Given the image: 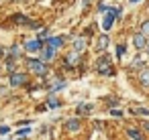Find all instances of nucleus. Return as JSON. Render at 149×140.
I'll return each mask as SVG.
<instances>
[{
	"label": "nucleus",
	"mask_w": 149,
	"mask_h": 140,
	"mask_svg": "<svg viewBox=\"0 0 149 140\" xmlns=\"http://www.w3.org/2000/svg\"><path fill=\"white\" fill-rule=\"evenodd\" d=\"M110 114H112V116H123V112H120V110H110Z\"/></svg>",
	"instance_id": "obj_20"
},
{
	"label": "nucleus",
	"mask_w": 149,
	"mask_h": 140,
	"mask_svg": "<svg viewBox=\"0 0 149 140\" xmlns=\"http://www.w3.org/2000/svg\"><path fill=\"white\" fill-rule=\"evenodd\" d=\"M25 49H27L29 53H35V51H41V49H43V41H41V39H35V41H27V45H25Z\"/></svg>",
	"instance_id": "obj_4"
},
{
	"label": "nucleus",
	"mask_w": 149,
	"mask_h": 140,
	"mask_svg": "<svg viewBox=\"0 0 149 140\" xmlns=\"http://www.w3.org/2000/svg\"><path fill=\"white\" fill-rule=\"evenodd\" d=\"M125 51H127V47H125V45H118V47H116V57H123Z\"/></svg>",
	"instance_id": "obj_18"
},
{
	"label": "nucleus",
	"mask_w": 149,
	"mask_h": 140,
	"mask_svg": "<svg viewBox=\"0 0 149 140\" xmlns=\"http://www.w3.org/2000/svg\"><path fill=\"white\" fill-rule=\"evenodd\" d=\"M118 16H120V10H118V8H114V6H112V8H106V16H104V21H102V29L108 31V29L112 27V23H114Z\"/></svg>",
	"instance_id": "obj_1"
},
{
	"label": "nucleus",
	"mask_w": 149,
	"mask_h": 140,
	"mask_svg": "<svg viewBox=\"0 0 149 140\" xmlns=\"http://www.w3.org/2000/svg\"><path fill=\"white\" fill-rule=\"evenodd\" d=\"M139 81H141V85L149 87V67H145V69L139 73Z\"/></svg>",
	"instance_id": "obj_8"
},
{
	"label": "nucleus",
	"mask_w": 149,
	"mask_h": 140,
	"mask_svg": "<svg viewBox=\"0 0 149 140\" xmlns=\"http://www.w3.org/2000/svg\"><path fill=\"white\" fill-rule=\"evenodd\" d=\"M96 69H98V73H102V75H114V69H112V65H110V57H106V55L98 59Z\"/></svg>",
	"instance_id": "obj_2"
},
{
	"label": "nucleus",
	"mask_w": 149,
	"mask_h": 140,
	"mask_svg": "<svg viewBox=\"0 0 149 140\" xmlns=\"http://www.w3.org/2000/svg\"><path fill=\"white\" fill-rule=\"evenodd\" d=\"M0 53H2V51H0Z\"/></svg>",
	"instance_id": "obj_23"
},
{
	"label": "nucleus",
	"mask_w": 149,
	"mask_h": 140,
	"mask_svg": "<svg viewBox=\"0 0 149 140\" xmlns=\"http://www.w3.org/2000/svg\"><path fill=\"white\" fill-rule=\"evenodd\" d=\"M29 69L35 71L37 75H47V65L41 59H29Z\"/></svg>",
	"instance_id": "obj_3"
},
{
	"label": "nucleus",
	"mask_w": 149,
	"mask_h": 140,
	"mask_svg": "<svg viewBox=\"0 0 149 140\" xmlns=\"http://www.w3.org/2000/svg\"><path fill=\"white\" fill-rule=\"evenodd\" d=\"M41 51H43V61H49V59L53 57V53H55V49H53V47H49V45H47V47L43 45V49H41Z\"/></svg>",
	"instance_id": "obj_9"
},
{
	"label": "nucleus",
	"mask_w": 149,
	"mask_h": 140,
	"mask_svg": "<svg viewBox=\"0 0 149 140\" xmlns=\"http://www.w3.org/2000/svg\"><path fill=\"white\" fill-rule=\"evenodd\" d=\"M141 33H143L145 37H149V21H145V23L141 25Z\"/></svg>",
	"instance_id": "obj_17"
},
{
	"label": "nucleus",
	"mask_w": 149,
	"mask_h": 140,
	"mask_svg": "<svg viewBox=\"0 0 149 140\" xmlns=\"http://www.w3.org/2000/svg\"><path fill=\"white\" fill-rule=\"evenodd\" d=\"M133 45H135V49H145V45H147V37H145L143 33L135 35V37H133Z\"/></svg>",
	"instance_id": "obj_5"
},
{
	"label": "nucleus",
	"mask_w": 149,
	"mask_h": 140,
	"mask_svg": "<svg viewBox=\"0 0 149 140\" xmlns=\"http://www.w3.org/2000/svg\"><path fill=\"white\" fill-rule=\"evenodd\" d=\"M106 47H108V37L102 35V37L98 39V49H106Z\"/></svg>",
	"instance_id": "obj_14"
},
{
	"label": "nucleus",
	"mask_w": 149,
	"mask_h": 140,
	"mask_svg": "<svg viewBox=\"0 0 149 140\" xmlns=\"http://www.w3.org/2000/svg\"><path fill=\"white\" fill-rule=\"evenodd\" d=\"M127 134H129L133 140H143V134H141L139 130H133V128H129V130H127Z\"/></svg>",
	"instance_id": "obj_13"
},
{
	"label": "nucleus",
	"mask_w": 149,
	"mask_h": 140,
	"mask_svg": "<svg viewBox=\"0 0 149 140\" xmlns=\"http://www.w3.org/2000/svg\"><path fill=\"white\" fill-rule=\"evenodd\" d=\"M25 81H27V75H25V73H13V75H10V85H15V87L23 85Z\"/></svg>",
	"instance_id": "obj_6"
},
{
	"label": "nucleus",
	"mask_w": 149,
	"mask_h": 140,
	"mask_svg": "<svg viewBox=\"0 0 149 140\" xmlns=\"http://www.w3.org/2000/svg\"><path fill=\"white\" fill-rule=\"evenodd\" d=\"M47 106H49V108H57V106H59V102H57L53 95H49V100H47Z\"/></svg>",
	"instance_id": "obj_15"
},
{
	"label": "nucleus",
	"mask_w": 149,
	"mask_h": 140,
	"mask_svg": "<svg viewBox=\"0 0 149 140\" xmlns=\"http://www.w3.org/2000/svg\"><path fill=\"white\" fill-rule=\"evenodd\" d=\"M8 130H10V128H8V126H0V134H6V132H8Z\"/></svg>",
	"instance_id": "obj_19"
},
{
	"label": "nucleus",
	"mask_w": 149,
	"mask_h": 140,
	"mask_svg": "<svg viewBox=\"0 0 149 140\" xmlns=\"http://www.w3.org/2000/svg\"><path fill=\"white\" fill-rule=\"evenodd\" d=\"M45 45H49V47H53V49H59V47L63 45V37H51V39H47Z\"/></svg>",
	"instance_id": "obj_7"
},
{
	"label": "nucleus",
	"mask_w": 149,
	"mask_h": 140,
	"mask_svg": "<svg viewBox=\"0 0 149 140\" xmlns=\"http://www.w3.org/2000/svg\"><path fill=\"white\" fill-rule=\"evenodd\" d=\"M90 110H92V104H80L78 106V114H90Z\"/></svg>",
	"instance_id": "obj_12"
},
{
	"label": "nucleus",
	"mask_w": 149,
	"mask_h": 140,
	"mask_svg": "<svg viewBox=\"0 0 149 140\" xmlns=\"http://www.w3.org/2000/svg\"><path fill=\"white\" fill-rule=\"evenodd\" d=\"M84 47H86V39H76V43H74V51H76V53H82Z\"/></svg>",
	"instance_id": "obj_10"
},
{
	"label": "nucleus",
	"mask_w": 149,
	"mask_h": 140,
	"mask_svg": "<svg viewBox=\"0 0 149 140\" xmlns=\"http://www.w3.org/2000/svg\"><path fill=\"white\" fill-rule=\"evenodd\" d=\"M143 126H145V130H149V122H145V124H143Z\"/></svg>",
	"instance_id": "obj_21"
},
{
	"label": "nucleus",
	"mask_w": 149,
	"mask_h": 140,
	"mask_svg": "<svg viewBox=\"0 0 149 140\" xmlns=\"http://www.w3.org/2000/svg\"><path fill=\"white\" fill-rule=\"evenodd\" d=\"M68 130H72V132H76V130H80V120L78 118H74V120H68Z\"/></svg>",
	"instance_id": "obj_11"
},
{
	"label": "nucleus",
	"mask_w": 149,
	"mask_h": 140,
	"mask_svg": "<svg viewBox=\"0 0 149 140\" xmlns=\"http://www.w3.org/2000/svg\"><path fill=\"white\" fill-rule=\"evenodd\" d=\"M145 47H147V51H149V41H147V45H145Z\"/></svg>",
	"instance_id": "obj_22"
},
{
	"label": "nucleus",
	"mask_w": 149,
	"mask_h": 140,
	"mask_svg": "<svg viewBox=\"0 0 149 140\" xmlns=\"http://www.w3.org/2000/svg\"><path fill=\"white\" fill-rule=\"evenodd\" d=\"M133 114H135V116H137V114H139V116H149V110H145V108H137V110H133Z\"/></svg>",
	"instance_id": "obj_16"
}]
</instances>
